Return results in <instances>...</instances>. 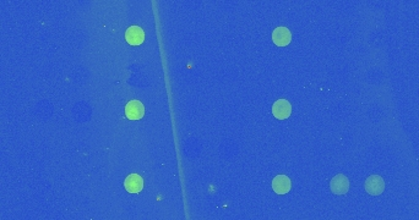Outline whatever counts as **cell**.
Here are the masks:
<instances>
[{
    "mask_svg": "<svg viewBox=\"0 0 419 220\" xmlns=\"http://www.w3.org/2000/svg\"><path fill=\"white\" fill-rule=\"evenodd\" d=\"M365 190L371 196H380L385 190V182L379 175H371L365 181Z\"/></svg>",
    "mask_w": 419,
    "mask_h": 220,
    "instance_id": "1",
    "label": "cell"
},
{
    "mask_svg": "<svg viewBox=\"0 0 419 220\" xmlns=\"http://www.w3.org/2000/svg\"><path fill=\"white\" fill-rule=\"evenodd\" d=\"M125 115L130 120H140L145 115V107L139 100H130L125 107Z\"/></svg>",
    "mask_w": 419,
    "mask_h": 220,
    "instance_id": "2",
    "label": "cell"
},
{
    "mask_svg": "<svg viewBox=\"0 0 419 220\" xmlns=\"http://www.w3.org/2000/svg\"><path fill=\"white\" fill-rule=\"evenodd\" d=\"M272 114L278 120L290 118L292 114L291 103L286 99H278L277 102H275L274 107H272Z\"/></svg>",
    "mask_w": 419,
    "mask_h": 220,
    "instance_id": "3",
    "label": "cell"
},
{
    "mask_svg": "<svg viewBox=\"0 0 419 220\" xmlns=\"http://www.w3.org/2000/svg\"><path fill=\"white\" fill-rule=\"evenodd\" d=\"M330 187L331 191H332L335 195H344V193H347V191L349 190V181L348 179H347V176L338 174L331 180Z\"/></svg>",
    "mask_w": 419,
    "mask_h": 220,
    "instance_id": "4",
    "label": "cell"
},
{
    "mask_svg": "<svg viewBox=\"0 0 419 220\" xmlns=\"http://www.w3.org/2000/svg\"><path fill=\"white\" fill-rule=\"evenodd\" d=\"M125 39L131 46H140L145 41V32L139 26H131L125 32Z\"/></svg>",
    "mask_w": 419,
    "mask_h": 220,
    "instance_id": "5",
    "label": "cell"
},
{
    "mask_svg": "<svg viewBox=\"0 0 419 220\" xmlns=\"http://www.w3.org/2000/svg\"><path fill=\"white\" fill-rule=\"evenodd\" d=\"M272 39L274 43L278 47H286L291 43L292 41V33L288 28L286 27H277L272 33Z\"/></svg>",
    "mask_w": 419,
    "mask_h": 220,
    "instance_id": "6",
    "label": "cell"
},
{
    "mask_svg": "<svg viewBox=\"0 0 419 220\" xmlns=\"http://www.w3.org/2000/svg\"><path fill=\"white\" fill-rule=\"evenodd\" d=\"M291 187V180L286 175H278L272 181V189L277 195H286V193L290 192Z\"/></svg>",
    "mask_w": 419,
    "mask_h": 220,
    "instance_id": "7",
    "label": "cell"
},
{
    "mask_svg": "<svg viewBox=\"0 0 419 220\" xmlns=\"http://www.w3.org/2000/svg\"><path fill=\"white\" fill-rule=\"evenodd\" d=\"M124 186H125L129 193H139L140 191L144 189V180H142L140 175L131 174L125 179Z\"/></svg>",
    "mask_w": 419,
    "mask_h": 220,
    "instance_id": "8",
    "label": "cell"
}]
</instances>
